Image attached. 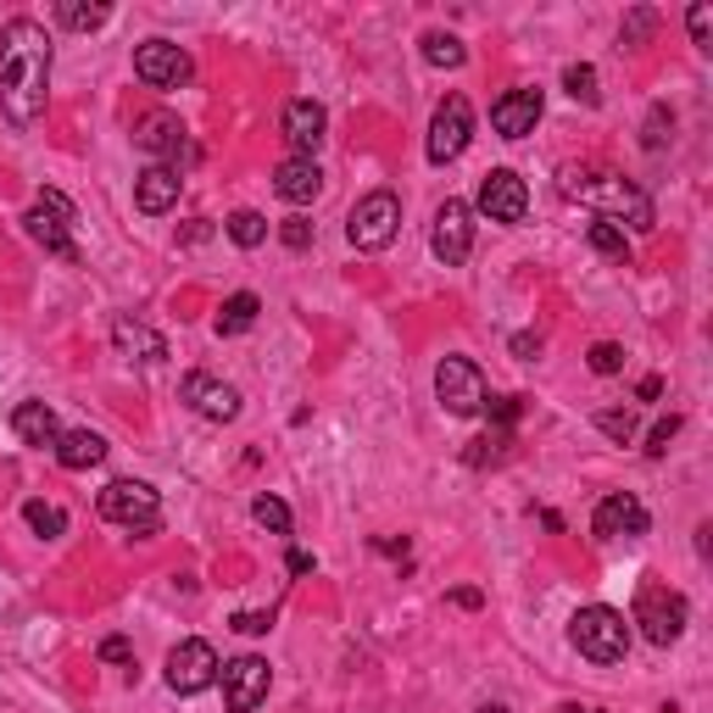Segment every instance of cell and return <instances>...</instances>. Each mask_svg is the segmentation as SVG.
Masks as SVG:
<instances>
[{"instance_id":"44dd1931","label":"cell","mask_w":713,"mask_h":713,"mask_svg":"<svg viewBox=\"0 0 713 713\" xmlns=\"http://www.w3.org/2000/svg\"><path fill=\"white\" fill-rule=\"evenodd\" d=\"M318 189H323V173H318L312 157H284V162L273 168V196H279V201L307 207V201H318Z\"/></svg>"},{"instance_id":"681fc988","label":"cell","mask_w":713,"mask_h":713,"mask_svg":"<svg viewBox=\"0 0 713 713\" xmlns=\"http://www.w3.org/2000/svg\"><path fill=\"white\" fill-rule=\"evenodd\" d=\"M474 713H507V708H502V702H485V708H474Z\"/></svg>"},{"instance_id":"e0dca14e","label":"cell","mask_w":713,"mask_h":713,"mask_svg":"<svg viewBox=\"0 0 713 713\" xmlns=\"http://www.w3.org/2000/svg\"><path fill=\"white\" fill-rule=\"evenodd\" d=\"M591 530H597V541H636V536H647V507L630 491H607L591 513Z\"/></svg>"},{"instance_id":"9c48e42d","label":"cell","mask_w":713,"mask_h":713,"mask_svg":"<svg viewBox=\"0 0 713 713\" xmlns=\"http://www.w3.org/2000/svg\"><path fill=\"white\" fill-rule=\"evenodd\" d=\"M218 675H223V702H229V713H257V708L268 702V686H273L268 657H257V652L229 657V663H218Z\"/></svg>"},{"instance_id":"836d02e7","label":"cell","mask_w":713,"mask_h":713,"mask_svg":"<svg viewBox=\"0 0 713 713\" xmlns=\"http://www.w3.org/2000/svg\"><path fill=\"white\" fill-rule=\"evenodd\" d=\"M652 28H657V12H652V7H636V12L625 17V28H619V45H647Z\"/></svg>"},{"instance_id":"5b68a950","label":"cell","mask_w":713,"mask_h":713,"mask_svg":"<svg viewBox=\"0 0 713 713\" xmlns=\"http://www.w3.org/2000/svg\"><path fill=\"white\" fill-rule=\"evenodd\" d=\"M23 229H28V241H39L51 257L78 262V246H73V201L62 196V189H39L34 207L23 212Z\"/></svg>"},{"instance_id":"8fae6325","label":"cell","mask_w":713,"mask_h":713,"mask_svg":"<svg viewBox=\"0 0 713 713\" xmlns=\"http://www.w3.org/2000/svg\"><path fill=\"white\" fill-rule=\"evenodd\" d=\"M468 139H474V107L463 101V95H446V101L435 107L430 118V162L446 168L468 151Z\"/></svg>"},{"instance_id":"c3c4849f","label":"cell","mask_w":713,"mask_h":713,"mask_svg":"<svg viewBox=\"0 0 713 713\" xmlns=\"http://www.w3.org/2000/svg\"><path fill=\"white\" fill-rule=\"evenodd\" d=\"M557 713H607V708H591V702H568V708H557Z\"/></svg>"},{"instance_id":"83f0119b","label":"cell","mask_w":713,"mask_h":713,"mask_svg":"<svg viewBox=\"0 0 713 713\" xmlns=\"http://www.w3.org/2000/svg\"><path fill=\"white\" fill-rule=\"evenodd\" d=\"M223 234L241 251H257L262 241H268V218L262 212H251V207H241V212H229V223H223Z\"/></svg>"},{"instance_id":"74e56055","label":"cell","mask_w":713,"mask_h":713,"mask_svg":"<svg viewBox=\"0 0 713 713\" xmlns=\"http://www.w3.org/2000/svg\"><path fill=\"white\" fill-rule=\"evenodd\" d=\"M279 241L291 246V251H307V246H312V218H302V212L284 218V223H279Z\"/></svg>"},{"instance_id":"4dcf8cb0","label":"cell","mask_w":713,"mask_h":713,"mask_svg":"<svg viewBox=\"0 0 713 713\" xmlns=\"http://www.w3.org/2000/svg\"><path fill=\"white\" fill-rule=\"evenodd\" d=\"M23 518H28V530H34V536H45V541L67 536V513H62V507H51V502H28V507H23Z\"/></svg>"},{"instance_id":"f6af8a7d","label":"cell","mask_w":713,"mask_h":713,"mask_svg":"<svg viewBox=\"0 0 713 713\" xmlns=\"http://www.w3.org/2000/svg\"><path fill=\"white\" fill-rule=\"evenodd\" d=\"M657 396H663V379H657V373H647L641 385H636V402H657Z\"/></svg>"},{"instance_id":"bcb514c9","label":"cell","mask_w":713,"mask_h":713,"mask_svg":"<svg viewBox=\"0 0 713 713\" xmlns=\"http://www.w3.org/2000/svg\"><path fill=\"white\" fill-rule=\"evenodd\" d=\"M291 575H312V552H302V546L291 552Z\"/></svg>"},{"instance_id":"7c38bea8","label":"cell","mask_w":713,"mask_h":713,"mask_svg":"<svg viewBox=\"0 0 713 713\" xmlns=\"http://www.w3.org/2000/svg\"><path fill=\"white\" fill-rule=\"evenodd\" d=\"M430 251H435L446 268L468 262V251H474V207H468V201L446 196V201L435 207V223H430Z\"/></svg>"},{"instance_id":"8992f818","label":"cell","mask_w":713,"mask_h":713,"mask_svg":"<svg viewBox=\"0 0 713 713\" xmlns=\"http://www.w3.org/2000/svg\"><path fill=\"white\" fill-rule=\"evenodd\" d=\"M396 234H402V201L391 196V189H368L346 218V241L357 251H385Z\"/></svg>"},{"instance_id":"ab89813d","label":"cell","mask_w":713,"mask_h":713,"mask_svg":"<svg viewBox=\"0 0 713 713\" xmlns=\"http://www.w3.org/2000/svg\"><path fill=\"white\" fill-rule=\"evenodd\" d=\"M597 430L613 441H630L636 435V413H597Z\"/></svg>"},{"instance_id":"f1b7e54d","label":"cell","mask_w":713,"mask_h":713,"mask_svg":"<svg viewBox=\"0 0 713 713\" xmlns=\"http://www.w3.org/2000/svg\"><path fill=\"white\" fill-rule=\"evenodd\" d=\"M418 45H423V62H430V67H463V62H468V51H463V39H457V34L430 28Z\"/></svg>"},{"instance_id":"30bf717a","label":"cell","mask_w":713,"mask_h":713,"mask_svg":"<svg viewBox=\"0 0 713 713\" xmlns=\"http://www.w3.org/2000/svg\"><path fill=\"white\" fill-rule=\"evenodd\" d=\"M134 146L146 151L151 162H162V168L196 162V146H189V134H184V123L173 112H146V118H139L134 123Z\"/></svg>"},{"instance_id":"cb8c5ba5","label":"cell","mask_w":713,"mask_h":713,"mask_svg":"<svg viewBox=\"0 0 713 713\" xmlns=\"http://www.w3.org/2000/svg\"><path fill=\"white\" fill-rule=\"evenodd\" d=\"M51 452H57V463L73 468V474H78V468H95V463H107V441L95 435V430H62Z\"/></svg>"},{"instance_id":"52a82bcc","label":"cell","mask_w":713,"mask_h":713,"mask_svg":"<svg viewBox=\"0 0 713 713\" xmlns=\"http://www.w3.org/2000/svg\"><path fill=\"white\" fill-rule=\"evenodd\" d=\"M435 402H441L452 418H474V413H485L491 385H485L480 362H468V357H441V368H435Z\"/></svg>"},{"instance_id":"484cf974","label":"cell","mask_w":713,"mask_h":713,"mask_svg":"<svg viewBox=\"0 0 713 713\" xmlns=\"http://www.w3.org/2000/svg\"><path fill=\"white\" fill-rule=\"evenodd\" d=\"M586 241H591V251H602L607 262H630V241H625V229H619V223L591 218V223H586Z\"/></svg>"},{"instance_id":"2e32d148","label":"cell","mask_w":713,"mask_h":713,"mask_svg":"<svg viewBox=\"0 0 713 713\" xmlns=\"http://www.w3.org/2000/svg\"><path fill=\"white\" fill-rule=\"evenodd\" d=\"M134 73L151 89H179L189 78V57L173 39H146V45H134Z\"/></svg>"},{"instance_id":"8d00e7d4","label":"cell","mask_w":713,"mask_h":713,"mask_svg":"<svg viewBox=\"0 0 713 713\" xmlns=\"http://www.w3.org/2000/svg\"><path fill=\"white\" fill-rule=\"evenodd\" d=\"M586 362H591V373H602V379H607V373H619V368H625V346H613V341H597Z\"/></svg>"},{"instance_id":"5bb4252c","label":"cell","mask_w":713,"mask_h":713,"mask_svg":"<svg viewBox=\"0 0 713 713\" xmlns=\"http://www.w3.org/2000/svg\"><path fill=\"white\" fill-rule=\"evenodd\" d=\"M179 402L189 413L212 418V423H234V418H241V391L223 385V379H212V373H184L179 379Z\"/></svg>"},{"instance_id":"9a60e30c","label":"cell","mask_w":713,"mask_h":713,"mask_svg":"<svg viewBox=\"0 0 713 713\" xmlns=\"http://www.w3.org/2000/svg\"><path fill=\"white\" fill-rule=\"evenodd\" d=\"M480 212H485L491 223H525V212H530L525 179H518L513 168H491V173L480 179Z\"/></svg>"},{"instance_id":"e575fe53","label":"cell","mask_w":713,"mask_h":713,"mask_svg":"<svg viewBox=\"0 0 713 713\" xmlns=\"http://www.w3.org/2000/svg\"><path fill=\"white\" fill-rule=\"evenodd\" d=\"M669 134H675V118H669V107H652V118H647V151H663L669 146Z\"/></svg>"},{"instance_id":"7bdbcfd3","label":"cell","mask_w":713,"mask_h":713,"mask_svg":"<svg viewBox=\"0 0 713 713\" xmlns=\"http://www.w3.org/2000/svg\"><path fill=\"white\" fill-rule=\"evenodd\" d=\"M513 357L518 362H536L541 357V335H530V329H525V335H513Z\"/></svg>"},{"instance_id":"1f68e13d","label":"cell","mask_w":713,"mask_h":713,"mask_svg":"<svg viewBox=\"0 0 713 713\" xmlns=\"http://www.w3.org/2000/svg\"><path fill=\"white\" fill-rule=\"evenodd\" d=\"M251 518H257L268 536H291V507H284L273 491H262V496L251 502Z\"/></svg>"},{"instance_id":"ee69618b","label":"cell","mask_w":713,"mask_h":713,"mask_svg":"<svg viewBox=\"0 0 713 713\" xmlns=\"http://www.w3.org/2000/svg\"><path fill=\"white\" fill-rule=\"evenodd\" d=\"M452 607H468V613H474V607H485V591H474V586H457V591H452Z\"/></svg>"},{"instance_id":"d4e9b609","label":"cell","mask_w":713,"mask_h":713,"mask_svg":"<svg viewBox=\"0 0 713 713\" xmlns=\"http://www.w3.org/2000/svg\"><path fill=\"white\" fill-rule=\"evenodd\" d=\"M257 312H262V302H257L251 291H234V296L218 307V335H246V329L257 323Z\"/></svg>"},{"instance_id":"60d3db41","label":"cell","mask_w":713,"mask_h":713,"mask_svg":"<svg viewBox=\"0 0 713 713\" xmlns=\"http://www.w3.org/2000/svg\"><path fill=\"white\" fill-rule=\"evenodd\" d=\"M229 625L241 630V636H268V630H273V607H268V613H234Z\"/></svg>"},{"instance_id":"7a4b0ae2","label":"cell","mask_w":713,"mask_h":713,"mask_svg":"<svg viewBox=\"0 0 713 713\" xmlns=\"http://www.w3.org/2000/svg\"><path fill=\"white\" fill-rule=\"evenodd\" d=\"M557 189H563L568 201L591 207L597 218H607V223H613V218H630L636 234H652V229H657L652 201L641 196L630 179H619V173H602V168H563V173H557Z\"/></svg>"},{"instance_id":"277c9868","label":"cell","mask_w":713,"mask_h":713,"mask_svg":"<svg viewBox=\"0 0 713 713\" xmlns=\"http://www.w3.org/2000/svg\"><path fill=\"white\" fill-rule=\"evenodd\" d=\"M95 507H101L107 525H123L134 536H157L162 530V496L146 480H112Z\"/></svg>"},{"instance_id":"ba28073f","label":"cell","mask_w":713,"mask_h":713,"mask_svg":"<svg viewBox=\"0 0 713 713\" xmlns=\"http://www.w3.org/2000/svg\"><path fill=\"white\" fill-rule=\"evenodd\" d=\"M686 619H691V607H686L680 591H669V586H641L630 625H641V636H647L652 647H675V641L686 636Z\"/></svg>"},{"instance_id":"ac0fdd59","label":"cell","mask_w":713,"mask_h":713,"mask_svg":"<svg viewBox=\"0 0 713 713\" xmlns=\"http://www.w3.org/2000/svg\"><path fill=\"white\" fill-rule=\"evenodd\" d=\"M541 89H507V95H496V107H491V128L502 134V139H525V134H536V123H541Z\"/></svg>"},{"instance_id":"7dc6e473","label":"cell","mask_w":713,"mask_h":713,"mask_svg":"<svg viewBox=\"0 0 713 713\" xmlns=\"http://www.w3.org/2000/svg\"><path fill=\"white\" fill-rule=\"evenodd\" d=\"M207 234H212V229H207V218H196V223H189V229H184V246H196V241H207Z\"/></svg>"},{"instance_id":"f35d334b","label":"cell","mask_w":713,"mask_h":713,"mask_svg":"<svg viewBox=\"0 0 713 713\" xmlns=\"http://www.w3.org/2000/svg\"><path fill=\"white\" fill-rule=\"evenodd\" d=\"M675 435H680V418H675V413H669V418H657L652 430H647V457H663Z\"/></svg>"},{"instance_id":"b9f144b4","label":"cell","mask_w":713,"mask_h":713,"mask_svg":"<svg viewBox=\"0 0 713 713\" xmlns=\"http://www.w3.org/2000/svg\"><path fill=\"white\" fill-rule=\"evenodd\" d=\"M101 663H134V647H128L123 636H107V641H101Z\"/></svg>"},{"instance_id":"603a6c76","label":"cell","mask_w":713,"mask_h":713,"mask_svg":"<svg viewBox=\"0 0 713 713\" xmlns=\"http://www.w3.org/2000/svg\"><path fill=\"white\" fill-rule=\"evenodd\" d=\"M12 430H17V441L23 446H57V435H62V423H57V413L45 407V402H17V413H12Z\"/></svg>"},{"instance_id":"d6a6232c","label":"cell","mask_w":713,"mask_h":713,"mask_svg":"<svg viewBox=\"0 0 713 713\" xmlns=\"http://www.w3.org/2000/svg\"><path fill=\"white\" fill-rule=\"evenodd\" d=\"M686 28H691L697 51H713V7H708V0H697V7L686 12Z\"/></svg>"},{"instance_id":"4316f807","label":"cell","mask_w":713,"mask_h":713,"mask_svg":"<svg viewBox=\"0 0 713 713\" xmlns=\"http://www.w3.org/2000/svg\"><path fill=\"white\" fill-rule=\"evenodd\" d=\"M57 17H62L73 34H95V28H101V23L112 17V7H107V0H62Z\"/></svg>"},{"instance_id":"3957f363","label":"cell","mask_w":713,"mask_h":713,"mask_svg":"<svg viewBox=\"0 0 713 713\" xmlns=\"http://www.w3.org/2000/svg\"><path fill=\"white\" fill-rule=\"evenodd\" d=\"M568 647H575L580 657H591V663H625V652H630L625 613L607 607V602L580 607L575 619H568Z\"/></svg>"},{"instance_id":"6da1fadb","label":"cell","mask_w":713,"mask_h":713,"mask_svg":"<svg viewBox=\"0 0 713 713\" xmlns=\"http://www.w3.org/2000/svg\"><path fill=\"white\" fill-rule=\"evenodd\" d=\"M51 95V34L34 17H12L0 28V112L12 128L39 123Z\"/></svg>"},{"instance_id":"f546056e","label":"cell","mask_w":713,"mask_h":713,"mask_svg":"<svg viewBox=\"0 0 713 713\" xmlns=\"http://www.w3.org/2000/svg\"><path fill=\"white\" fill-rule=\"evenodd\" d=\"M563 89L575 95L580 107H597V101H602V89H597V67H591V62H568V67H563Z\"/></svg>"},{"instance_id":"d6986e66","label":"cell","mask_w":713,"mask_h":713,"mask_svg":"<svg viewBox=\"0 0 713 713\" xmlns=\"http://www.w3.org/2000/svg\"><path fill=\"white\" fill-rule=\"evenodd\" d=\"M323 128H329V112H323V101H312V95H296V101L284 107V139H291L296 157H312L323 146Z\"/></svg>"},{"instance_id":"7402d4cb","label":"cell","mask_w":713,"mask_h":713,"mask_svg":"<svg viewBox=\"0 0 713 713\" xmlns=\"http://www.w3.org/2000/svg\"><path fill=\"white\" fill-rule=\"evenodd\" d=\"M112 346H118L123 357H134V362H162V357H168V341L157 335V329H146L139 318H128V312L112 318Z\"/></svg>"},{"instance_id":"ffe728a7","label":"cell","mask_w":713,"mask_h":713,"mask_svg":"<svg viewBox=\"0 0 713 713\" xmlns=\"http://www.w3.org/2000/svg\"><path fill=\"white\" fill-rule=\"evenodd\" d=\"M179 189H184V173H179V168L151 162L146 173L134 179V207L146 212V218H162V212H173V207H179Z\"/></svg>"},{"instance_id":"4fadbf2b","label":"cell","mask_w":713,"mask_h":713,"mask_svg":"<svg viewBox=\"0 0 713 713\" xmlns=\"http://www.w3.org/2000/svg\"><path fill=\"white\" fill-rule=\"evenodd\" d=\"M212 680H218V652H212L201 636H189V641H179V647L168 652V691L196 697V691H207Z\"/></svg>"},{"instance_id":"d590c367","label":"cell","mask_w":713,"mask_h":713,"mask_svg":"<svg viewBox=\"0 0 713 713\" xmlns=\"http://www.w3.org/2000/svg\"><path fill=\"white\" fill-rule=\"evenodd\" d=\"M485 407H491V423H496V430H502V435H513L518 413H525V396H491Z\"/></svg>"}]
</instances>
